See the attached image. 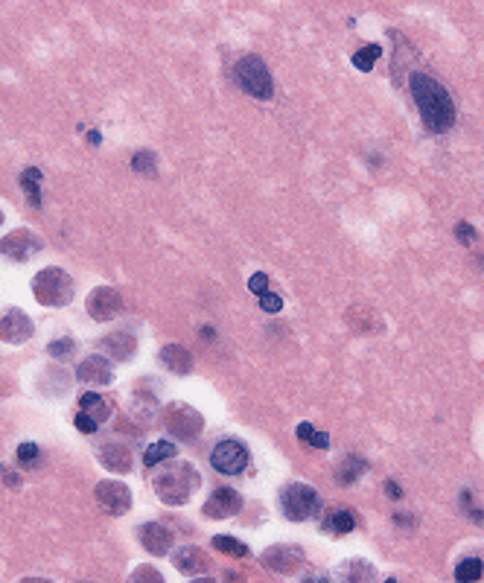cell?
I'll use <instances>...</instances> for the list:
<instances>
[{"label":"cell","instance_id":"2","mask_svg":"<svg viewBox=\"0 0 484 583\" xmlns=\"http://www.w3.org/2000/svg\"><path fill=\"white\" fill-rule=\"evenodd\" d=\"M199 473L196 467L181 461V464H172L167 467L160 476H155V493L160 501L167 505H184V501L192 496V490L199 487Z\"/></svg>","mask_w":484,"mask_h":583},{"label":"cell","instance_id":"38","mask_svg":"<svg viewBox=\"0 0 484 583\" xmlns=\"http://www.w3.org/2000/svg\"><path fill=\"white\" fill-rule=\"evenodd\" d=\"M312 446H315V449H327V446H330V434H327V432H315Z\"/></svg>","mask_w":484,"mask_h":583},{"label":"cell","instance_id":"33","mask_svg":"<svg viewBox=\"0 0 484 583\" xmlns=\"http://www.w3.org/2000/svg\"><path fill=\"white\" fill-rule=\"evenodd\" d=\"M260 306L266 312H280L283 310V298L274 295V292H266V295H260Z\"/></svg>","mask_w":484,"mask_h":583},{"label":"cell","instance_id":"45","mask_svg":"<svg viewBox=\"0 0 484 583\" xmlns=\"http://www.w3.org/2000/svg\"><path fill=\"white\" fill-rule=\"evenodd\" d=\"M382 583H397V580H394V577H388V580H382Z\"/></svg>","mask_w":484,"mask_h":583},{"label":"cell","instance_id":"11","mask_svg":"<svg viewBox=\"0 0 484 583\" xmlns=\"http://www.w3.org/2000/svg\"><path fill=\"white\" fill-rule=\"evenodd\" d=\"M29 335H32V321L21 310H9L3 318H0V342L21 344Z\"/></svg>","mask_w":484,"mask_h":583},{"label":"cell","instance_id":"10","mask_svg":"<svg viewBox=\"0 0 484 583\" xmlns=\"http://www.w3.org/2000/svg\"><path fill=\"white\" fill-rule=\"evenodd\" d=\"M239 508H242V496L234 487H216L213 496L204 501V513L211 520H228V516L239 513Z\"/></svg>","mask_w":484,"mask_h":583},{"label":"cell","instance_id":"7","mask_svg":"<svg viewBox=\"0 0 484 583\" xmlns=\"http://www.w3.org/2000/svg\"><path fill=\"white\" fill-rule=\"evenodd\" d=\"M164 426L172 432V437H181V441H190V437H196L202 429H204V420L196 409L184 406V402H172L167 409V420Z\"/></svg>","mask_w":484,"mask_h":583},{"label":"cell","instance_id":"32","mask_svg":"<svg viewBox=\"0 0 484 583\" xmlns=\"http://www.w3.org/2000/svg\"><path fill=\"white\" fill-rule=\"evenodd\" d=\"M455 236H458L461 245H473L478 234H476V228H473L470 222H458V225H455Z\"/></svg>","mask_w":484,"mask_h":583},{"label":"cell","instance_id":"22","mask_svg":"<svg viewBox=\"0 0 484 583\" xmlns=\"http://www.w3.org/2000/svg\"><path fill=\"white\" fill-rule=\"evenodd\" d=\"M365 469H368V464L359 455H347L342 461V467H335V481L338 484H353V481H356L365 473Z\"/></svg>","mask_w":484,"mask_h":583},{"label":"cell","instance_id":"28","mask_svg":"<svg viewBox=\"0 0 484 583\" xmlns=\"http://www.w3.org/2000/svg\"><path fill=\"white\" fill-rule=\"evenodd\" d=\"M213 545L219 548V552H225V554H234V557H248V545L236 543L234 537H228V533H219V537H213Z\"/></svg>","mask_w":484,"mask_h":583},{"label":"cell","instance_id":"13","mask_svg":"<svg viewBox=\"0 0 484 583\" xmlns=\"http://www.w3.org/2000/svg\"><path fill=\"white\" fill-rule=\"evenodd\" d=\"M38 248H41V239H36L29 231H15V234L0 239V254H6V257H12V260H18V263H24L27 257L32 251H38Z\"/></svg>","mask_w":484,"mask_h":583},{"label":"cell","instance_id":"39","mask_svg":"<svg viewBox=\"0 0 484 583\" xmlns=\"http://www.w3.org/2000/svg\"><path fill=\"white\" fill-rule=\"evenodd\" d=\"M385 490H388V496H391V499H402V490H400V484H397L394 478L385 481Z\"/></svg>","mask_w":484,"mask_h":583},{"label":"cell","instance_id":"21","mask_svg":"<svg viewBox=\"0 0 484 583\" xmlns=\"http://www.w3.org/2000/svg\"><path fill=\"white\" fill-rule=\"evenodd\" d=\"M338 580H342V583H370V580H374V569H370L365 560H350L347 566H342Z\"/></svg>","mask_w":484,"mask_h":583},{"label":"cell","instance_id":"35","mask_svg":"<svg viewBox=\"0 0 484 583\" xmlns=\"http://www.w3.org/2000/svg\"><path fill=\"white\" fill-rule=\"evenodd\" d=\"M266 286H269V278H266V271H257V274H251V280H248V289L254 292V295H266Z\"/></svg>","mask_w":484,"mask_h":583},{"label":"cell","instance_id":"3","mask_svg":"<svg viewBox=\"0 0 484 583\" xmlns=\"http://www.w3.org/2000/svg\"><path fill=\"white\" fill-rule=\"evenodd\" d=\"M234 76L239 88L257 96V100H271L274 96V82H271V73L266 68V61L260 56H242L234 68Z\"/></svg>","mask_w":484,"mask_h":583},{"label":"cell","instance_id":"25","mask_svg":"<svg viewBox=\"0 0 484 583\" xmlns=\"http://www.w3.org/2000/svg\"><path fill=\"white\" fill-rule=\"evenodd\" d=\"M327 528H330L333 533H350L353 528H356V516H353L350 508H338V510L330 513Z\"/></svg>","mask_w":484,"mask_h":583},{"label":"cell","instance_id":"36","mask_svg":"<svg viewBox=\"0 0 484 583\" xmlns=\"http://www.w3.org/2000/svg\"><path fill=\"white\" fill-rule=\"evenodd\" d=\"M36 458H38V446H36V444L27 441V444L18 446V461H21V464H29V461H36Z\"/></svg>","mask_w":484,"mask_h":583},{"label":"cell","instance_id":"6","mask_svg":"<svg viewBox=\"0 0 484 583\" xmlns=\"http://www.w3.org/2000/svg\"><path fill=\"white\" fill-rule=\"evenodd\" d=\"M211 467L222 476H239L248 467V449L239 441H219L211 452Z\"/></svg>","mask_w":484,"mask_h":583},{"label":"cell","instance_id":"40","mask_svg":"<svg viewBox=\"0 0 484 583\" xmlns=\"http://www.w3.org/2000/svg\"><path fill=\"white\" fill-rule=\"evenodd\" d=\"M18 583H53V580H47V577H24Z\"/></svg>","mask_w":484,"mask_h":583},{"label":"cell","instance_id":"9","mask_svg":"<svg viewBox=\"0 0 484 583\" xmlns=\"http://www.w3.org/2000/svg\"><path fill=\"white\" fill-rule=\"evenodd\" d=\"M96 501H100L111 516H120L132 508V493H128V487L120 481H100L96 484Z\"/></svg>","mask_w":484,"mask_h":583},{"label":"cell","instance_id":"23","mask_svg":"<svg viewBox=\"0 0 484 583\" xmlns=\"http://www.w3.org/2000/svg\"><path fill=\"white\" fill-rule=\"evenodd\" d=\"M38 184H41V169L29 167V169L21 172V187H24V192H27V199H29L32 207H41V187Z\"/></svg>","mask_w":484,"mask_h":583},{"label":"cell","instance_id":"19","mask_svg":"<svg viewBox=\"0 0 484 583\" xmlns=\"http://www.w3.org/2000/svg\"><path fill=\"white\" fill-rule=\"evenodd\" d=\"M79 411H85L91 420H96V423H105V420L111 417V402L103 400L100 394H79Z\"/></svg>","mask_w":484,"mask_h":583},{"label":"cell","instance_id":"1","mask_svg":"<svg viewBox=\"0 0 484 583\" xmlns=\"http://www.w3.org/2000/svg\"><path fill=\"white\" fill-rule=\"evenodd\" d=\"M411 96L417 108H421V117H423V126L429 128L432 135H444L453 128L455 123V103L449 91L438 82V79H432L426 73H414L411 76Z\"/></svg>","mask_w":484,"mask_h":583},{"label":"cell","instance_id":"42","mask_svg":"<svg viewBox=\"0 0 484 583\" xmlns=\"http://www.w3.org/2000/svg\"><path fill=\"white\" fill-rule=\"evenodd\" d=\"M202 335H204V338H207V342H211V338H213V335H216V333H213V330H211V327H204V330H202Z\"/></svg>","mask_w":484,"mask_h":583},{"label":"cell","instance_id":"29","mask_svg":"<svg viewBox=\"0 0 484 583\" xmlns=\"http://www.w3.org/2000/svg\"><path fill=\"white\" fill-rule=\"evenodd\" d=\"M132 169L140 172V175H155V172H158V169H155V155H152V152H137V155L132 158Z\"/></svg>","mask_w":484,"mask_h":583},{"label":"cell","instance_id":"30","mask_svg":"<svg viewBox=\"0 0 484 583\" xmlns=\"http://www.w3.org/2000/svg\"><path fill=\"white\" fill-rule=\"evenodd\" d=\"M128 583H164V577H160L155 566H140V569H135V575L128 577Z\"/></svg>","mask_w":484,"mask_h":583},{"label":"cell","instance_id":"44","mask_svg":"<svg viewBox=\"0 0 484 583\" xmlns=\"http://www.w3.org/2000/svg\"><path fill=\"white\" fill-rule=\"evenodd\" d=\"M192 583H216V580H207V577H202V580H192Z\"/></svg>","mask_w":484,"mask_h":583},{"label":"cell","instance_id":"43","mask_svg":"<svg viewBox=\"0 0 484 583\" xmlns=\"http://www.w3.org/2000/svg\"><path fill=\"white\" fill-rule=\"evenodd\" d=\"M321 580H324V577H321V575H315V577H306L303 583H321Z\"/></svg>","mask_w":484,"mask_h":583},{"label":"cell","instance_id":"8","mask_svg":"<svg viewBox=\"0 0 484 583\" xmlns=\"http://www.w3.org/2000/svg\"><path fill=\"white\" fill-rule=\"evenodd\" d=\"M88 312L93 321H111V318H117L123 312V298H120V292L117 289H93L91 295H88Z\"/></svg>","mask_w":484,"mask_h":583},{"label":"cell","instance_id":"26","mask_svg":"<svg viewBox=\"0 0 484 583\" xmlns=\"http://www.w3.org/2000/svg\"><path fill=\"white\" fill-rule=\"evenodd\" d=\"M382 56V47L379 44H365V47H359L356 53H353V64L362 70V73H368V70H374V61Z\"/></svg>","mask_w":484,"mask_h":583},{"label":"cell","instance_id":"4","mask_svg":"<svg viewBox=\"0 0 484 583\" xmlns=\"http://www.w3.org/2000/svg\"><path fill=\"white\" fill-rule=\"evenodd\" d=\"M32 295L44 306H64L73 298V280L61 268H44L32 280Z\"/></svg>","mask_w":484,"mask_h":583},{"label":"cell","instance_id":"5","mask_svg":"<svg viewBox=\"0 0 484 583\" xmlns=\"http://www.w3.org/2000/svg\"><path fill=\"white\" fill-rule=\"evenodd\" d=\"M280 505H283L286 520L303 522L321 508V499H318L315 487H310V484H289V487H283V493H280Z\"/></svg>","mask_w":484,"mask_h":583},{"label":"cell","instance_id":"17","mask_svg":"<svg viewBox=\"0 0 484 583\" xmlns=\"http://www.w3.org/2000/svg\"><path fill=\"white\" fill-rule=\"evenodd\" d=\"M76 374L82 382H93V385H108L111 379H114L111 365H108V359H103V356H88V359L79 365Z\"/></svg>","mask_w":484,"mask_h":583},{"label":"cell","instance_id":"18","mask_svg":"<svg viewBox=\"0 0 484 583\" xmlns=\"http://www.w3.org/2000/svg\"><path fill=\"white\" fill-rule=\"evenodd\" d=\"M103 347H105L111 356H114V359L126 362V359H132V356H135L137 342H135L132 333H111V335L103 338Z\"/></svg>","mask_w":484,"mask_h":583},{"label":"cell","instance_id":"16","mask_svg":"<svg viewBox=\"0 0 484 583\" xmlns=\"http://www.w3.org/2000/svg\"><path fill=\"white\" fill-rule=\"evenodd\" d=\"M96 455H100V461L108 469H114V473H128V469H132V452H128V446H123L117 441H105L100 449H96Z\"/></svg>","mask_w":484,"mask_h":583},{"label":"cell","instance_id":"15","mask_svg":"<svg viewBox=\"0 0 484 583\" xmlns=\"http://www.w3.org/2000/svg\"><path fill=\"white\" fill-rule=\"evenodd\" d=\"M140 545L146 548L149 554H167L172 548V533H169V528H164L160 522L140 525Z\"/></svg>","mask_w":484,"mask_h":583},{"label":"cell","instance_id":"14","mask_svg":"<svg viewBox=\"0 0 484 583\" xmlns=\"http://www.w3.org/2000/svg\"><path fill=\"white\" fill-rule=\"evenodd\" d=\"M172 560H175V569L190 575V577L211 572V557H207L199 545H184V548H179V552L172 554Z\"/></svg>","mask_w":484,"mask_h":583},{"label":"cell","instance_id":"27","mask_svg":"<svg viewBox=\"0 0 484 583\" xmlns=\"http://www.w3.org/2000/svg\"><path fill=\"white\" fill-rule=\"evenodd\" d=\"M175 455V444H169V441H158V444H152L146 452H143V464L146 467H158L160 461H167V458H172Z\"/></svg>","mask_w":484,"mask_h":583},{"label":"cell","instance_id":"31","mask_svg":"<svg viewBox=\"0 0 484 583\" xmlns=\"http://www.w3.org/2000/svg\"><path fill=\"white\" fill-rule=\"evenodd\" d=\"M73 347H76V344H73V338H59V342H50V347H47V350H50V356H59V359H68V356L73 353Z\"/></svg>","mask_w":484,"mask_h":583},{"label":"cell","instance_id":"37","mask_svg":"<svg viewBox=\"0 0 484 583\" xmlns=\"http://www.w3.org/2000/svg\"><path fill=\"white\" fill-rule=\"evenodd\" d=\"M295 432H298V437H301V441H306V444H312V437H315V429H312L310 423H301V426H298Z\"/></svg>","mask_w":484,"mask_h":583},{"label":"cell","instance_id":"12","mask_svg":"<svg viewBox=\"0 0 484 583\" xmlns=\"http://www.w3.org/2000/svg\"><path fill=\"white\" fill-rule=\"evenodd\" d=\"M301 560H303V552L295 545H274V548H269V552H263V563L269 566V569L280 572V575L295 572L301 566Z\"/></svg>","mask_w":484,"mask_h":583},{"label":"cell","instance_id":"41","mask_svg":"<svg viewBox=\"0 0 484 583\" xmlns=\"http://www.w3.org/2000/svg\"><path fill=\"white\" fill-rule=\"evenodd\" d=\"M88 140H91V146H100V132H91Z\"/></svg>","mask_w":484,"mask_h":583},{"label":"cell","instance_id":"20","mask_svg":"<svg viewBox=\"0 0 484 583\" xmlns=\"http://www.w3.org/2000/svg\"><path fill=\"white\" fill-rule=\"evenodd\" d=\"M160 362H164L167 368H172V374H190L192 356L181 344H167L164 350H160Z\"/></svg>","mask_w":484,"mask_h":583},{"label":"cell","instance_id":"34","mask_svg":"<svg viewBox=\"0 0 484 583\" xmlns=\"http://www.w3.org/2000/svg\"><path fill=\"white\" fill-rule=\"evenodd\" d=\"M73 423H76V429H79V432H85V434H93L96 429H100V423H96V420H91L85 411H79Z\"/></svg>","mask_w":484,"mask_h":583},{"label":"cell","instance_id":"24","mask_svg":"<svg viewBox=\"0 0 484 583\" xmlns=\"http://www.w3.org/2000/svg\"><path fill=\"white\" fill-rule=\"evenodd\" d=\"M481 575H484V563L478 557H464L455 566V580L458 583H478Z\"/></svg>","mask_w":484,"mask_h":583},{"label":"cell","instance_id":"46","mask_svg":"<svg viewBox=\"0 0 484 583\" xmlns=\"http://www.w3.org/2000/svg\"><path fill=\"white\" fill-rule=\"evenodd\" d=\"M0 219H3V216H0Z\"/></svg>","mask_w":484,"mask_h":583}]
</instances>
